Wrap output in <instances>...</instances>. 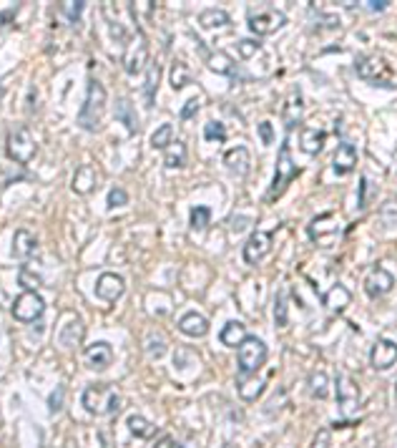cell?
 Segmentation results:
<instances>
[{"instance_id": "cell-1", "label": "cell", "mask_w": 397, "mask_h": 448, "mask_svg": "<svg viewBox=\"0 0 397 448\" xmlns=\"http://www.w3.org/2000/svg\"><path fill=\"white\" fill-rule=\"evenodd\" d=\"M81 403L91 416H113L121 408V393L116 385H88L81 395Z\"/></svg>"}, {"instance_id": "cell-2", "label": "cell", "mask_w": 397, "mask_h": 448, "mask_svg": "<svg viewBox=\"0 0 397 448\" xmlns=\"http://www.w3.org/2000/svg\"><path fill=\"white\" fill-rule=\"evenodd\" d=\"M106 88L101 86V81L91 78L88 81V93H86V103L78 111V126H83L86 131H98L103 118V108H106Z\"/></svg>"}, {"instance_id": "cell-3", "label": "cell", "mask_w": 397, "mask_h": 448, "mask_svg": "<svg viewBox=\"0 0 397 448\" xmlns=\"http://www.w3.org/2000/svg\"><path fill=\"white\" fill-rule=\"evenodd\" d=\"M299 174V166L292 161V151H289V141H284L279 149V156H277V171H274V182L269 187V194H267V202H277L282 194L287 192L289 182Z\"/></svg>"}, {"instance_id": "cell-4", "label": "cell", "mask_w": 397, "mask_h": 448, "mask_svg": "<svg viewBox=\"0 0 397 448\" xmlns=\"http://www.w3.org/2000/svg\"><path fill=\"white\" fill-rule=\"evenodd\" d=\"M247 23L257 36H274L277 31L287 26V16L272 6H254L247 13Z\"/></svg>"}, {"instance_id": "cell-5", "label": "cell", "mask_w": 397, "mask_h": 448, "mask_svg": "<svg viewBox=\"0 0 397 448\" xmlns=\"http://www.w3.org/2000/svg\"><path fill=\"white\" fill-rule=\"evenodd\" d=\"M355 71H357V76H360L362 81H367V83H372V86H385V88H397V86L392 83V71H390V66H387L385 61L380 58V56H362V58L357 61Z\"/></svg>"}, {"instance_id": "cell-6", "label": "cell", "mask_w": 397, "mask_h": 448, "mask_svg": "<svg viewBox=\"0 0 397 448\" xmlns=\"http://www.w3.org/2000/svg\"><path fill=\"white\" fill-rule=\"evenodd\" d=\"M6 151L13 161L18 164H28V161L36 156V139L31 136L26 126H13L8 131V139H6Z\"/></svg>"}, {"instance_id": "cell-7", "label": "cell", "mask_w": 397, "mask_h": 448, "mask_svg": "<svg viewBox=\"0 0 397 448\" xmlns=\"http://www.w3.org/2000/svg\"><path fill=\"white\" fill-rule=\"evenodd\" d=\"M267 363V345L259 337H247L239 345V373L242 375H254L262 365Z\"/></svg>"}, {"instance_id": "cell-8", "label": "cell", "mask_w": 397, "mask_h": 448, "mask_svg": "<svg viewBox=\"0 0 397 448\" xmlns=\"http://www.w3.org/2000/svg\"><path fill=\"white\" fill-rule=\"evenodd\" d=\"M342 224H344V219H342V214L339 212H324V214H319L317 219H312L309 222V240H314V242H327V240H334V237L342 232Z\"/></svg>"}, {"instance_id": "cell-9", "label": "cell", "mask_w": 397, "mask_h": 448, "mask_svg": "<svg viewBox=\"0 0 397 448\" xmlns=\"http://www.w3.org/2000/svg\"><path fill=\"white\" fill-rule=\"evenodd\" d=\"M148 63V41L141 31L128 41L126 54H123V68L128 76H136L138 71H143V66Z\"/></svg>"}, {"instance_id": "cell-10", "label": "cell", "mask_w": 397, "mask_h": 448, "mask_svg": "<svg viewBox=\"0 0 397 448\" xmlns=\"http://www.w3.org/2000/svg\"><path fill=\"white\" fill-rule=\"evenodd\" d=\"M337 403L342 408V416L352 418L357 411H360V388L355 385V380L350 375H337Z\"/></svg>"}, {"instance_id": "cell-11", "label": "cell", "mask_w": 397, "mask_h": 448, "mask_svg": "<svg viewBox=\"0 0 397 448\" xmlns=\"http://www.w3.org/2000/svg\"><path fill=\"white\" fill-rule=\"evenodd\" d=\"M46 302L38 292H23L21 297L13 302V317L18 322H36L43 315Z\"/></svg>"}, {"instance_id": "cell-12", "label": "cell", "mask_w": 397, "mask_h": 448, "mask_svg": "<svg viewBox=\"0 0 397 448\" xmlns=\"http://www.w3.org/2000/svg\"><path fill=\"white\" fill-rule=\"evenodd\" d=\"M272 240H274V235H272V232H259V230H257L254 235L247 240V245H244V262H247V265H259V262L264 260L267 255H269Z\"/></svg>"}, {"instance_id": "cell-13", "label": "cell", "mask_w": 397, "mask_h": 448, "mask_svg": "<svg viewBox=\"0 0 397 448\" xmlns=\"http://www.w3.org/2000/svg\"><path fill=\"white\" fill-rule=\"evenodd\" d=\"M370 363L375 370H390L397 363V345L392 340H377L370 352Z\"/></svg>"}, {"instance_id": "cell-14", "label": "cell", "mask_w": 397, "mask_h": 448, "mask_svg": "<svg viewBox=\"0 0 397 448\" xmlns=\"http://www.w3.org/2000/svg\"><path fill=\"white\" fill-rule=\"evenodd\" d=\"M392 287H395V278H392L387 270H382V267L372 270L365 278V292L370 295V297H382V295H387Z\"/></svg>"}, {"instance_id": "cell-15", "label": "cell", "mask_w": 397, "mask_h": 448, "mask_svg": "<svg viewBox=\"0 0 397 448\" xmlns=\"http://www.w3.org/2000/svg\"><path fill=\"white\" fill-rule=\"evenodd\" d=\"M41 255V245L28 230H18L13 237V257L18 260H36Z\"/></svg>"}, {"instance_id": "cell-16", "label": "cell", "mask_w": 397, "mask_h": 448, "mask_svg": "<svg viewBox=\"0 0 397 448\" xmlns=\"http://www.w3.org/2000/svg\"><path fill=\"white\" fill-rule=\"evenodd\" d=\"M355 166H357V149L344 141V144H339L337 151H334L332 169H334V174L337 176H347V174L355 171Z\"/></svg>"}, {"instance_id": "cell-17", "label": "cell", "mask_w": 397, "mask_h": 448, "mask_svg": "<svg viewBox=\"0 0 397 448\" xmlns=\"http://www.w3.org/2000/svg\"><path fill=\"white\" fill-rule=\"evenodd\" d=\"M113 363V350L108 342H93L86 347V365L91 370H106Z\"/></svg>"}, {"instance_id": "cell-18", "label": "cell", "mask_w": 397, "mask_h": 448, "mask_svg": "<svg viewBox=\"0 0 397 448\" xmlns=\"http://www.w3.org/2000/svg\"><path fill=\"white\" fill-rule=\"evenodd\" d=\"M123 290H126L123 280L118 278V275H113V273L101 275V278H98V282H96V295H98L101 300H106V302H116V300L123 295Z\"/></svg>"}, {"instance_id": "cell-19", "label": "cell", "mask_w": 397, "mask_h": 448, "mask_svg": "<svg viewBox=\"0 0 397 448\" xmlns=\"http://www.w3.org/2000/svg\"><path fill=\"white\" fill-rule=\"evenodd\" d=\"M224 166H227L234 176H242L244 179V176L249 174V166H252L247 146H234V149H229L227 154H224Z\"/></svg>"}, {"instance_id": "cell-20", "label": "cell", "mask_w": 397, "mask_h": 448, "mask_svg": "<svg viewBox=\"0 0 397 448\" xmlns=\"http://www.w3.org/2000/svg\"><path fill=\"white\" fill-rule=\"evenodd\" d=\"M324 141H327V133H324L322 128L304 126L302 131H299V149L309 156L319 154V151L324 149Z\"/></svg>"}, {"instance_id": "cell-21", "label": "cell", "mask_w": 397, "mask_h": 448, "mask_svg": "<svg viewBox=\"0 0 397 448\" xmlns=\"http://www.w3.org/2000/svg\"><path fill=\"white\" fill-rule=\"evenodd\" d=\"M322 302H324V307L329 310V312H342L344 307H350V302H352V292L344 285H332V287L327 290V295L322 297Z\"/></svg>"}, {"instance_id": "cell-22", "label": "cell", "mask_w": 397, "mask_h": 448, "mask_svg": "<svg viewBox=\"0 0 397 448\" xmlns=\"http://www.w3.org/2000/svg\"><path fill=\"white\" fill-rule=\"evenodd\" d=\"M302 111H304V106H302V93L297 91H292L289 96H287V101H284V108H282V118H284V123H287V128H294L297 123L302 121Z\"/></svg>"}, {"instance_id": "cell-23", "label": "cell", "mask_w": 397, "mask_h": 448, "mask_svg": "<svg viewBox=\"0 0 397 448\" xmlns=\"http://www.w3.org/2000/svg\"><path fill=\"white\" fill-rule=\"evenodd\" d=\"M179 327L189 337H204L209 332V320L204 315H199V312H189V315H184L179 320Z\"/></svg>"}, {"instance_id": "cell-24", "label": "cell", "mask_w": 397, "mask_h": 448, "mask_svg": "<svg viewBox=\"0 0 397 448\" xmlns=\"http://www.w3.org/2000/svg\"><path fill=\"white\" fill-rule=\"evenodd\" d=\"M207 66L214 71V73H222V76H237V63L229 54L224 51H209L207 54Z\"/></svg>"}, {"instance_id": "cell-25", "label": "cell", "mask_w": 397, "mask_h": 448, "mask_svg": "<svg viewBox=\"0 0 397 448\" xmlns=\"http://www.w3.org/2000/svg\"><path fill=\"white\" fill-rule=\"evenodd\" d=\"M96 182H98V176H96V169L93 166H78V171H76L73 176V192L76 194H91L96 189Z\"/></svg>"}, {"instance_id": "cell-26", "label": "cell", "mask_w": 397, "mask_h": 448, "mask_svg": "<svg viewBox=\"0 0 397 448\" xmlns=\"http://www.w3.org/2000/svg\"><path fill=\"white\" fill-rule=\"evenodd\" d=\"M222 342L227 347H239L242 345L247 337H249V332H247V325L244 322H239V320H232V322H227L224 325V330H222Z\"/></svg>"}, {"instance_id": "cell-27", "label": "cell", "mask_w": 397, "mask_h": 448, "mask_svg": "<svg viewBox=\"0 0 397 448\" xmlns=\"http://www.w3.org/2000/svg\"><path fill=\"white\" fill-rule=\"evenodd\" d=\"M126 426H128V431H131L136 438H141V441H148V438L156 436V426L143 416H128Z\"/></svg>"}, {"instance_id": "cell-28", "label": "cell", "mask_w": 397, "mask_h": 448, "mask_svg": "<svg viewBox=\"0 0 397 448\" xmlns=\"http://www.w3.org/2000/svg\"><path fill=\"white\" fill-rule=\"evenodd\" d=\"M199 26L207 28V31H214V28H227L229 26V13L219 11V8H209L199 16Z\"/></svg>"}, {"instance_id": "cell-29", "label": "cell", "mask_w": 397, "mask_h": 448, "mask_svg": "<svg viewBox=\"0 0 397 448\" xmlns=\"http://www.w3.org/2000/svg\"><path fill=\"white\" fill-rule=\"evenodd\" d=\"M186 164V144L184 141H174L164 154V166L169 169H181Z\"/></svg>"}, {"instance_id": "cell-30", "label": "cell", "mask_w": 397, "mask_h": 448, "mask_svg": "<svg viewBox=\"0 0 397 448\" xmlns=\"http://www.w3.org/2000/svg\"><path fill=\"white\" fill-rule=\"evenodd\" d=\"M309 393H312V398H319V400H324L329 395V380L324 370H314V373L309 375Z\"/></svg>"}, {"instance_id": "cell-31", "label": "cell", "mask_w": 397, "mask_h": 448, "mask_svg": "<svg viewBox=\"0 0 397 448\" xmlns=\"http://www.w3.org/2000/svg\"><path fill=\"white\" fill-rule=\"evenodd\" d=\"M161 81V66L159 63H151L148 66V73H146V88H143V93H146V101H148V108L154 106V93H156V86H159Z\"/></svg>"}, {"instance_id": "cell-32", "label": "cell", "mask_w": 397, "mask_h": 448, "mask_svg": "<svg viewBox=\"0 0 397 448\" xmlns=\"http://www.w3.org/2000/svg\"><path fill=\"white\" fill-rule=\"evenodd\" d=\"M262 390H264V378L242 380V383H239V398L242 400H257Z\"/></svg>"}, {"instance_id": "cell-33", "label": "cell", "mask_w": 397, "mask_h": 448, "mask_svg": "<svg viewBox=\"0 0 397 448\" xmlns=\"http://www.w3.org/2000/svg\"><path fill=\"white\" fill-rule=\"evenodd\" d=\"M191 81V71L186 63H181V61H176L174 66H171V88L174 91H181L184 86H189Z\"/></svg>"}, {"instance_id": "cell-34", "label": "cell", "mask_w": 397, "mask_h": 448, "mask_svg": "<svg viewBox=\"0 0 397 448\" xmlns=\"http://www.w3.org/2000/svg\"><path fill=\"white\" fill-rule=\"evenodd\" d=\"M171 139H174V126L164 123V126H159V131H154V136H151V146H154L156 151H166L171 146Z\"/></svg>"}, {"instance_id": "cell-35", "label": "cell", "mask_w": 397, "mask_h": 448, "mask_svg": "<svg viewBox=\"0 0 397 448\" xmlns=\"http://www.w3.org/2000/svg\"><path fill=\"white\" fill-rule=\"evenodd\" d=\"M116 118H118V121L126 123L128 133L136 131V116H133V106L126 101V98H121V101H118V106H116Z\"/></svg>"}, {"instance_id": "cell-36", "label": "cell", "mask_w": 397, "mask_h": 448, "mask_svg": "<svg viewBox=\"0 0 397 448\" xmlns=\"http://www.w3.org/2000/svg\"><path fill=\"white\" fill-rule=\"evenodd\" d=\"M209 219H212L209 207H194V209H191V230L204 232L209 227Z\"/></svg>"}, {"instance_id": "cell-37", "label": "cell", "mask_w": 397, "mask_h": 448, "mask_svg": "<svg viewBox=\"0 0 397 448\" xmlns=\"http://www.w3.org/2000/svg\"><path fill=\"white\" fill-rule=\"evenodd\" d=\"M18 282H21V287H26V292H36V287L43 285V278L38 273H31L28 267H23L21 275H18Z\"/></svg>"}, {"instance_id": "cell-38", "label": "cell", "mask_w": 397, "mask_h": 448, "mask_svg": "<svg viewBox=\"0 0 397 448\" xmlns=\"http://www.w3.org/2000/svg\"><path fill=\"white\" fill-rule=\"evenodd\" d=\"M83 8H86L83 0H66V3H61V13H63V16L68 18L71 23H78Z\"/></svg>"}, {"instance_id": "cell-39", "label": "cell", "mask_w": 397, "mask_h": 448, "mask_svg": "<svg viewBox=\"0 0 397 448\" xmlns=\"http://www.w3.org/2000/svg\"><path fill=\"white\" fill-rule=\"evenodd\" d=\"M204 139L224 144V141H227V128H224L219 121H209L207 126H204Z\"/></svg>"}, {"instance_id": "cell-40", "label": "cell", "mask_w": 397, "mask_h": 448, "mask_svg": "<svg viewBox=\"0 0 397 448\" xmlns=\"http://www.w3.org/2000/svg\"><path fill=\"white\" fill-rule=\"evenodd\" d=\"M274 322L277 327L287 325V290L277 292V302H274Z\"/></svg>"}, {"instance_id": "cell-41", "label": "cell", "mask_w": 397, "mask_h": 448, "mask_svg": "<svg viewBox=\"0 0 397 448\" xmlns=\"http://www.w3.org/2000/svg\"><path fill=\"white\" fill-rule=\"evenodd\" d=\"M108 209H118V207H126L128 204V194H126V189H121V187H113L111 192H108Z\"/></svg>"}, {"instance_id": "cell-42", "label": "cell", "mask_w": 397, "mask_h": 448, "mask_svg": "<svg viewBox=\"0 0 397 448\" xmlns=\"http://www.w3.org/2000/svg\"><path fill=\"white\" fill-rule=\"evenodd\" d=\"M259 43L257 41H249V38H247V41H239V56H242V58H254L257 54H259Z\"/></svg>"}, {"instance_id": "cell-43", "label": "cell", "mask_w": 397, "mask_h": 448, "mask_svg": "<svg viewBox=\"0 0 397 448\" xmlns=\"http://www.w3.org/2000/svg\"><path fill=\"white\" fill-rule=\"evenodd\" d=\"M329 443H332V433H329V428H319V431L314 433L312 446L309 448H329Z\"/></svg>"}, {"instance_id": "cell-44", "label": "cell", "mask_w": 397, "mask_h": 448, "mask_svg": "<svg viewBox=\"0 0 397 448\" xmlns=\"http://www.w3.org/2000/svg\"><path fill=\"white\" fill-rule=\"evenodd\" d=\"M148 355H151V357H164L166 355V342L164 340L154 342V335H151V337H148Z\"/></svg>"}, {"instance_id": "cell-45", "label": "cell", "mask_w": 397, "mask_h": 448, "mask_svg": "<svg viewBox=\"0 0 397 448\" xmlns=\"http://www.w3.org/2000/svg\"><path fill=\"white\" fill-rule=\"evenodd\" d=\"M259 136H262V144L269 146L274 141V131H272V123L269 121H262L259 123Z\"/></svg>"}, {"instance_id": "cell-46", "label": "cell", "mask_w": 397, "mask_h": 448, "mask_svg": "<svg viewBox=\"0 0 397 448\" xmlns=\"http://www.w3.org/2000/svg\"><path fill=\"white\" fill-rule=\"evenodd\" d=\"M61 406H63V388H56L53 393H51V413H58Z\"/></svg>"}, {"instance_id": "cell-47", "label": "cell", "mask_w": 397, "mask_h": 448, "mask_svg": "<svg viewBox=\"0 0 397 448\" xmlns=\"http://www.w3.org/2000/svg\"><path fill=\"white\" fill-rule=\"evenodd\" d=\"M196 111H199V98H191V101L184 106V111H181V118H191Z\"/></svg>"}, {"instance_id": "cell-48", "label": "cell", "mask_w": 397, "mask_h": 448, "mask_svg": "<svg viewBox=\"0 0 397 448\" xmlns=\"http://www.w3.org/2000/svg\"><path fill=\"white\" fill-rule=\"evenodd\" d=\"M362 6H367L370 11H385L387 6H390V0H370V3H362Z\"/></svg>"}, {"instance_id": "cell-49", "label": "cell", "mask_w": 397, "mask_h": 448, "mask_svg": "<svg viewBox=\"0 0 397 448\" xmlns=\"http://www.w3.org/2000/svg\"><path fill=\"white\" fill-rule=\"evenodd\" d=\"M154 448H181V446H179V443H176V441H174V438H171V436H164V438H161L159 443H156Z\"/></svg>"}, {"instance_id": "cell-50", "label": "cell", "mask_w": 397, "mask_h": 448, "mask_svg": "<svg viewBox=\"0 0 397 448\" xmlns=\"http://www.w3.org/2000/svg\"><path fill=\"white\" fill-rule=\"evenodd\" d=\"M395 161H397V151H395Z\"/></svg>"}, {"instance_id": "cell-51", "label": "cell", "mask_w": 397, "mask_h": 448, "mask_svg": "<svg viewBox=\"0 0 397 448\" xmlns=\"http://www.w3.org/2000/svg\"><path fill=\"white\" fill-rule=\"evenodd\" d=\"M395 388H397V385H395Z\"/></svg>"}]
</instances>
